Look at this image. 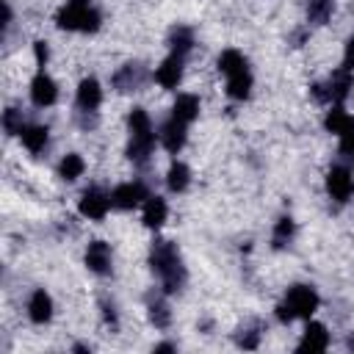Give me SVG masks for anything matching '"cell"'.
Here are the masks:
<instances>
[{"label": "cell", "mask_w": 354, "mask_h": 354, "mask_svg": "<svg viewBox=\"0 0 354 354\" xmlns=\"http://www.w3.org/2000/svg\"><path fill=\"white\" fill-rule=\"evenodd\" d=\"M147 196H149L147 194V185L138 183V180H133V183H122V185H116L111 191V205L119 207V210H133L136 205L147 202Z\"/></svg>", "instance_id": "6"}, {"label": "cell", "mask_w": 354, "mask_h": 354, "mask_svg": "<svg viewBox=\"0 0 354 354\" xmlns=\"http://www.w3.org/2000/svg\"><path fill=\"white\" fill-rule=\"evenodd\" d=\"M3 130H6L8 136H17V133H22V130H25V122H22V111H17V108H8V111L3 113Z\"/></svg>", "instance_id": "28"}, {"label": "cell", "mask_w": 354, "mask_h": 354, "mask_svg": "<svg viewBox=\"0 0 354 354\" xmlns=\"http://www.w3.org/2000/svg\"><path fill=\"white\" fill-rule=\"evenodd\" d=\"M185 122H180L177 116H171L163 127H160V133H158V138H160V144L169 149V152H180L183 149V144H185Z\"/></svg>", "instance_id": "12"}, {"label": "cell", "mask_w": 354, "mask_h": 354, "mask_svg": "<svg viewBox=\"0 0 354 354\" xmlns=\"http://www.w3.org/2000/svg\"><path fill=\"white\" fill-rule=\"evenodd\" d=\"M19 138L25 144V149L36 155V152H41L47 147V127L44 124H25V130L19 133Z\"/></svg>", "instance_id": "17"}, {"label": "cell", "mask_w": 354, "mask_h": 354, "mask_svg": "<svg viewBox=\"0 0 354 354\" xmlns=\"http://www.w3.org/2000/svg\"><path fill=\"white\" fill-rule=\"evenodd\" d=\"M28 315H30L33 324H47L53 318V299H50L47 290H41V288L33 290V296L28 301Z\"/></svg>", "instance_id": "15"}, {"label": "cell", "mask_w": 354, "mask_h": 354, "mask_svg": "<svg viewBox=\"0 0 354 354\" xmlns=\"http://www.w3.org/2000/svg\"><path fill=\"white\" fill-rule=\"evenodd\" d=\"M100 102H102V88H100V83H97L94 77H86V80L77 86V108H80L83 113H94V111L100 108Z\"/></svg>", "instance_id": "13"}, {"label": "cell", "mask_w": 354, "mask_h": 354, "mask_svg": "<svg viewBox=\"0 0 354 354\" xmlns=\"http://www.w3.org/2000/svg\"><path fill=\"white\" fill-rule=\"evenodd\" d=\"M343 66H346V69H354V36L346 41V50H343Z\"/></svg>", "instance_id": "33"}, {"label": "cell", "mask_w": 354, "mask_h": 354, "mask_svg": "<svg viewBox=\"0 0 354 354\" xmlns=\"http://www.w3.org/2000/svg\"><path fill=\"white\" fill-rule=\"evenodd\" d=\"M174 346L171 343H160V346H155V351H171Z\"/></svg>", "instance_id": "34"}, {"label": "cell", "mask_w": 354, "mask_h": 354, "mask_svg": "<svg viewBox=\"0 0 354 354\" xmlns=\"http://www.w3.org/2000/svg\"><path fill=\"white\" fill-rule=\"evenodd\" d=\"M55 97H58V86H55V80H53L50 75L39 72V75L30 80V100H33V105L47 108V105L55 102Z\"/></svg>", "instance_id": "8"}, {"label": "cell", "mask_w": 354, "mask_h": 354, "mask_svg": "<svg viewBox=\"0 0 354 354\" xmlns=\"http://www.w3.org/2000/svg\"><path fill=\"white\" fill-rule=\"evenodd\" d=\"M183 77V55H169L158 69H155V80L163 86V88H174Z\"/></svg>", "instance_id": "14"}, {"label": "cell", "mask_w": 354, "mask_h": 354, "mask_svg": "<svg viewBox=\"0 0 354 354\" xmlns=\"http://www.w3.org/2000/svg\"><path fill=\"white\" fill-rule=\"evenodd\" d=\"M249 91H252V75H249V66L227 77V94H230L232 100H246Z\"/></svg>", "instance_id": "18"}, {"label": "cell", "mask_w": 354, "mask_h": 354, "mask_svg": "<svg viewBox=\"0 0 354 354\" xmlns=\"http://www.w3.org/2000/svg\"><path fill=\"white\" fill-rule=\"evenodd\" d=\"M293 232H296L293 218H290V216H282V218L274 224V246H285V243H290Z\"/></svg>", "instance_id": "27"}, {"label": "cell", "mask_w": 354, "mask_h": 354, "mask_svg": "<svg viewBox=\"0 0 354 354\" xmlns=\"http://www.w3.org/2000/svg\"><path fill=\"white\" fill-rule=\"evenodd\" d=\"M335 11V0H310L307 6V19L315 25H324Z\"/></svg>", "instance_id": "25"}, {"label": "cell", "mask_w": 354, "mask_h": 354, "mask_svg": "<svg viewBox=\"0 0 354 354\" xmlns=\"http://www.w3.org/2000/svg\"><path fill=\"white\" fill-rule=\"evenodd\" d=\"M77 207H80V216L100 221V218H105V213H108L113 205H111V194H105V191H100V188H86Z\"/></svg>", "instance_id": "7"}, {"label": "cell", "mask_w": 354, "mask_h": 354, "mask_svg": "<svg viewBox=\"0 0 354 354\" xmlns=\"http://www.w3.org/2000/svg\"><path fill=\"white\" fill-rule=\"evenodd\" d=\"M144 80H147L144 66L127 64V66H122V69L113 75V88H116V91H136V88L144 86Z\"/></svg>", "instance_id": "11"}, {"label": "cell", "mask_w": 354, "mask_h": 354, "mask_svg": "<svg viewBox=\"0 0 354 354\" xmlns=\"http://www.w3.org/2000/svg\"><path fill=\"white\" fill-rule=\"evenodd\" d=\"M171 116H177L180 122H194L199 116V100L194 94H180L174 100V108H171Z\"/></svg>", "instance_id": "19"}, {"label": "cell", "mask_w": 354, "mask_h": 354, "mask_svg": "<svg viewBox=\"0 0 354 354\" xmlns=\"http://www.w3.org/2000/svg\"><path fill=\"white\" fill-rule=\"evenodd\" d=\"M86 266L100 277L111 274V246L105 241H91L86 249Z\"/></svg>", "instance_id": "10"}, {"label": "cell", "mask_w": 354, "mask_h": 354, "mask_svg": "<svg viewBox=\"0 0 354 354\" xmlns=\"http://www.w3.org/2000/svg\"><path fill=\"white\" fill-rule=\"evenodd\" d=\"M340 152L354 163V116H351V122L346 124V130L340 133Z\"/></svg>", "instance_id": "30"}, {"label": "cell", "mask_w": 354, "mask_h": 354, "mask_svg": "<svg viewBox=\"0 0 354 354\" xmlns=\"http://www.w3.org/2000/svg\"><path fill=\"white\" fill-rule=\"evenodd\" d=\"M58 28L64 30H80V33H91L100 28V14L91 6V0H66L64 8L55 17Z\"/></svg>", "instance_id": "4"}, {"label": "cell", "mask_w": 354, "mask_h": 354, "mask_svg": "<svg viewBox=\"0 0 354 354\" xmlns=\"http://www.w3.org/2000/svg\"><path fill=\"white\" fill-rule=\"evenodd\" d=\"M166 221V202L160 196H147L144 202V224L149 230H158Z\"/></svg>", "instance_id": "20"}, {"label": "cell", "mask_w": 354, "mask_h": 354, "mask_svg": "<svg viewBox=\"0 0 354 354\" xmlns=\"http://www.w3.org/2000/svg\"><path fill=\"white\" fill-rule=\"evenodd\" d=\"M348 348H354V335H351V337H348Z\"/></svg>", "instance_id": "35"}, {"label": "cell", "mask_w": 354, "mask_h": 354, "mask_svg": "<svg viewBox=\"0 0 354 354\" xmlns=\"http://www.w3.org/2000/svg\"><path fill=\"white\" fill-rule=\"evenodd\" d=\"M169 44H171V53H174V55H183V58H185V55H188V50L194 47V33H191L188 28H183V25H180V28H174V30H171Z\"/></svg>", "instance_id": "22"}, {"label": "cell", "mask_w": 354, "mask_h": 354, "mask_svg": "<svg viewBox=\"0 0 354 354\" xmlns=\"http://www.w3.org/2000/svg\"><path fill=\"white\" fill-rule=\"evenodd\" d=\"M257 340H260L257 329H241V335H238V346H243V348H257Z\"/></svg>", "instance_id": "31"}, {"label": "cell", "mask_w": 354, "mask_h": 354, "mask_svg": "<svg viewBox=\"0 0 354 354\" xmlns=\"http://www.w3.org/2000/svg\"><path fill=\"white\" fill-rule=\"evenodd\" d=\"M149 260H152V268L160 277L166 293H174V290H180L185 285V266H183V260H180V254H177L171 241H158L152 246V257Z\"/></svg>", "instance_id": "1"}, {"label": "cell", "mask_w": 354, "mask_h": 354, "mask_svg": "<svg viewBox=\"0 0 354 354\" xmlns=\"http://www.w3.org/2000/svg\"><path fill=\"white\" fill-rule=\"evenodd\" d=\"M351 86H354L351 69L340 66V69L332 72V77H329L326 83H315V86H313V97L321 100V102H340V100L348 97Z\"/></svg>", "instance_id": "5"}, {"label": "cell", "mask_w": 354, "mask_h": 354, "mask_svg": "<svg viewBox=\"0 0 354 354\" xmlns=\"http://www.w3.org/2000/svg\"><path fill=\"white\" fill-rule=\"evenodd\" d=\"M326 191H329V196H332V199L346 202V199L351 196V191H354V180H351L348 169L335 166V169L326 174Z\"/></svg>", "instance_id": "9"}, {"label": "cell", "mask_w": 354, "mask_h": 354, "mask_svg": "<svg viewBox=\"0 0 354 354\" xmlns=\"http://www.w3.org/2000/svg\"><path fill=\"white\" fill-rule=\"evenodd\" d=\"M218 69L230 77V75H235V72L246 69V58H243L238 50H224V53L218 55Z\"/></svg>", "instance_id": "24"}, {"label": "cell", "mask_w": 354, "mask_h": 354, "mask_svg": "<svg viewBox=\"0 0 354 354\" xmlns=\"http://www.w3.org/2000/svg\"><path fill=\"white\" fill-rule=\"evenodd\" d=\"M127 124H130L127 158L133 163H147L152 149H155V130H152V122H149L147 111L144 108H133L130 116H127Z\"/></svg>", "instance_id": "2"}, {"label": "cell", "mask_w": 354, "mask_h": 354, "mask_svg": "<svg viewBox=\"0 0 354 354\" xmlns=\"http://www.w3.org/2000/svg\"><path fill=\"white\" fill-rule=\"evenodd\" d=\"M326 346H329V332H326L321 324H307L299 348H301V351H324Z\"/></svg>", "instance_id": "16"}, {"label": "cell", "mask_w": 354, "mask_h": 354, "mask_svg": "<svg viewBox=\"0 0 354 354\" xmlns=\"http://www.w3.org/2000/svg\"><path fill=\"white\" fill-rule=\"evenodd\" d=\"M318 310V293L310 285H293L285 293V301L277 307V318L282 324H290L293 318H310Z\"/></svg>", "instance_id": "3"}, {"label": "cell", "mask_w": 354, "mask_h": 354, "mask_svg": "<svg viewBox=\"0 0 354 354\" xmlns=\"http://www.w3.org/2000/svg\"><path fill=\"white\" fill-rule=\"evenodd\" d=\"M33 55H36V64L44 66L47 58H50V47H47V41H36V44H33Z\"/></svg>", "instance_id": "32"}, {"label": "cell", "mask_w": 354, "mask_h": 354, "mask_svg": "<svg viewBox=\"0 0 354 354\" xmlns=\"http://www.w3.org/2000/svg\"><path fill=\"white\" fill-rule=\"evenodd\" d=\"M351 122V116L340 108V105H332V111L326 113V119H324V124H326V130L329 133H335V136H340L343 130H346V124Z\"/></svg>", "instance_id": "26"}, {"label": "cell", "mask_w": 354, "mask_h": 354, "mask_svg": "<svg viewBox=\"0 0 354 354\" xmlns=\"http://www.w3.org/2000/svg\"><path fill=\"white\" fill-rule=\"evenodd\" d=\"M83 169H86V163H83V158H80V155H75V152H69V155L58 163V174H61L66 183L77 180V177L83 174Z\"/></svg>", "instance_id": "23"}, {"label": "cell", "mask_w": 354, "mask_h": 354, "mask_svg": "<svg viewBox=\"0 0 354 354\" xmlns=\"http://www.w3.org/2000/svg\"><path fill=\"white\" fill-rule=\"evenodd\" d=\"M188 180H191V171H188L185 163H171V166H169V171H166V185H169V191L183 194V191L188 188Z\"/></svg>", "instance_id": "21"}, {"label": "cell", "mask_w": 354, "mask_h": 354, "mask_svg": "<svg viewBox=\"0 0 354 354\" xmlns=\"http://www.w3.org/2000/svg\"><path fill=\"white\" fill-rule=\"evenodd\" d=\"M149 321H152L158 329H166V326H169V321H171V313H169V307H166L163 301H155V304H149Z\"/></svg>", "instance_id": "29"}]
</instances>
